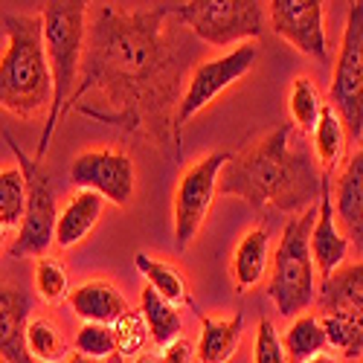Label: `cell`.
Instances as JSON below:
<instances>
[{
  "label": "cell",
  "mask_w": 363,
  "mask_h": 363,
  "mask_svg": "<svg viewBox=\"0 0 363 363\" xmlns=\"http://www.w3.org/2000/svg\"><path fill=\"white\" fill-rule=\"evenodd\" d=\"M172 4L125 9L119 4L96 6L87 29V47L79 87L70 99L76 111L84 94H102L105 111L94 119L116 125L128 134H145L157 140L160 148L177 145V108L184 99V70L186 62L177 55L184 47L169 33Z\"/></svg>",
  "instance_id": "6da1fadb"
},
{
  "label": "cell",
  "mask_w": 363,
  "mask_h": 363,
  "mask_svg": "<svg viewBox=\"0 0 363 363\" xmlns=\"http://www.w3.org/2000/svg\"><path fill=\"white\" fill-rule=\"evenodd\" d=\"M323 172L294 123H282L256 145L230 157L218 177V192L253 209L299 216L320 203Z\"/></svg>",
  "instance_id": "7a4b0ae2"
},
{
  "label": "cell",
  "mask_w": 363,
  "mask_h": 363,
  "mask_svg": "<svg viewBox=\"0 0 363 363\" xmlns=\"http://www.w3.org/2000/svg\"><path fill=\"white\" fill-rule=\"evenodd\" d=\"M6 50L0 55V108L33 119L52 105V76L44 50L41 15H6L4 18Z\"/></svg>",
  "instance_id": "3957f363"
},
{
  "label": "cell",
  "mask_w": 363,
  "mask_h": 363,
  "mask_svg": "<svg viewBox=\"0 0 363 363\" xmlns=\"http://www.w3.org/2000/svg\"><path fill=\"white\" fill-rule=\"evenodd\" d=\"M41 21H44L47 65L52 76V105L38 140V155H35L38 163L47 157L52 134L58 123L67 116L70 99L79 87L84 47H87V6L76 4V0H70V4H47L41 12Z\"/></svg>",
  "instance_id": "277c9868"
},
{
  "label": "cell",
  "mask_w": 363,
  "mask_h": 363,
  "mask_svg": "<svg viewBox=\"0 0 363 363\" xmlns=\"http://www.w3.org/2000/svg\"><path fill=\"white\" fill-rule=\"evenodd\" d=\"M317 224V206L294 216L279 238L274 270L267 282V299L277 306L279 317L296 320L311 308L317 296V264L311 256V230Z\"/></svg>",
  "instance_id": "5b68a950"
},
{
  "label": "cell",
  "mask_w": 363,
  "mask_h": 363,
  "mask_svg": "<svg viewBox=\"0 0 363 363\" xmlns=\"http://www.w3.org/2000/svg\"><path fill=\"white\" fill-rule=\"evenodd\" d=\"M172 18L213 47L245 44L264 33V4L259 0H189L172 6Z\"/></svg>",
  "instance_id": "8992f818"
},
{
  "label": "cell",
  "mask_w": 363,
  "mask_h": 363,
  "mask_svg": "<svg viewBox=\"0 0 363 363\" xmlns=\"http://www.w3.org/2000/svg\"><path fill=\"white\" fill-rule=\"evenodd\" d=\"M4 137L12 145L18 169L23 172V180H26V209H23V221L18 227V238L9 247V256L12 259H26V256L44 259V253L55 245V224H58V209H55L50 177L44 174L41 163L35 157H29L12 140V134H4Z\"/></svg>",
  "instance_id": "52a82bcc"
},
{
  "label": "cell",
  "mask_w": 363,
  "mask_h": 363,
  "mask_svg": "<svg viewBox=\"0 0 363 363\" xmlns=\"http://www.w3.org/2000/svg\"><path fill=\"white\" fill-rule=\"evenodd\" d=\"M328 105L346 125L349 143H363V4H349L340 55L331 76Z\"/></svg>",
  "instance_id": "ba28073f"
},
{
  "label": "cell",
  "mask_w": 363,
  "mask_h": 363,
  "mask_svg": "<svg viewBox=\"0 0 363 363\" xmlns=\"http://www.w3.org/2000/svg\"><path fill=\"white\" fill-rule=\"evenodd\" d=\"M230 151H213L203 160L192 163L180 184L174 189V247L177 253H184L195 235L201 233L209 206H213L216 195H218V177L224 172V166L230 163Z\"/></svg>",
  "instance_id": "9c48e42d"
},
{
  "label": "cell",
  "mask_w": 363,
  "mask_h": 363,
  "mask_svg": "<svg viewBox=\"0 0 363 363\" xmlns=\"http://www.w3.org/2000/svg\"><path fill=\"white\" fill-rule=\"evenodd\" d=\"M259 62V47L253 41H245L233 47L230 52L213 58V62H203L192 70L189 82H186V90H184V99H180V108H177V131L184 128L195 113H201L206 105H213L224 90H230L235 82H241L253 65Z\"/></svg>",
  "instance_id": "30bf717a"
},
{
  "label": "cell",
  "mask_w": 363,
  "mask_h": 363,
  "mask_svg": "<svg viewBox=\"0 0 363 363\" xmlns=\"http://www.w3.org/2000/svg\"><path fill=\"white\" fill-rule=\"evenodd\" d=\"M70 180L79 192H96L102 201L128 206L137 186L134 160L113 148H90L73 160Z\"/></svg>",
  "instance_id": "8fae6325"
},
{
  "label": "cell",
  "mask_w": 363,
  "mask_h": 363,
  "mask_svg": "<svg viewBox=\"0 0 363 363\" xmlns=\"http://www.w3.org/2000/svg\"><path fill=\"white\" fill-rule=\"evenodd\" d=\"M270 29L317 62H328L325 21L320 0H270Z\"/></svg>",
  "instance_id": "7c38bea8"
},
{
  "label": "cell",
  "mask_w": 363,
  "mask_h": 363,
  "mask_svg": "<svg viewBox=\"0 0 363 363\" xmlns=\"http://www.w3.org/2000/svg\"><path fill=\"white\" fill-rule=\"evenodd\" d=\"M335 189H331V172H323V189H320V203H317V224L311 230V256L320 270V277L328 279L337 274L349 256V238L346 233L337 230L335 224Z\"/></svg>",
  "instance_id": "4fadbf2b"
},
{
  "label": "cell",
  "mask_w": 363,
  "mask_h": 363,
  "mask_svg": "<svg viewBox=\"0 0 363 363\" xmlns=\"http://www.w3.org/2000/svg\"><path fill=\"white\" fill-rule=\"evenodd\" d=\"M29 311L26 291L0 282V363H35L26 349Z\"/></svg>",
  "instance_id": "5bb4252c"
},
{
  "label": "cell",
  "mask_w": 363,
  "mask_h": 363,
  "mask_svg": "<svg viewBox=\"0 0 363 363\" xmlns=\"http://www.w3.org/2000/svg\"><path fill=\"white\" fill-rule=\"evenodd\" d=\"M317 299H320L323 314L349 317L363 335V262L343 264L337 274L323 279Z\"/></svg>",
  "instance_id": "9a60e30c"
},
{
  "label": "cell",
  "mask_w": 363,
  "mask_h": 363,
  "mask_svg": "<svg viewBox=\"0 0 363 363\" xmlns=\"http://www.w3.org/2000/svg\"><path fill=\"white\" fill-rule=\"evenodd\" d=\"M335 213L346 227L349 245L363 256V145L346 163L335 186Z\"/></svg>",
  "instance_id": "2e32d148"
},
{
  "label": "cell",
  "mask_w": 363,
  "mask_h": 363,
  "mask_svg": "<svg viewBox=\"0 0 363 363\" xmlns=\"http://www.w3.org/2000/svg\"><path fill=\"white\" fill-rule=\"evenodd\" d=\"M70 308L82 323H96V325H113L119 317H125L131 308L125 296L119 294L113 282L105 279H90L70 291Z\"/></svg>",
  "instance_id": "e0dca14e"
},
{
  "label": "cell",
  "mask_w": 363,
  "mask_h": 363,
  "mask_svg": "<svg viewBox=\"0 0 363 363\" xmlns=\"http://www.w3.org/2000/svg\"><path fill=\"white\" fill-rule=\"evenodd\" d=\"M102 209H105V201L96 192H76L67 201V206L62 209V216H58L55 245L67 250V247H76L79 241H84L90 235V230L96 227Z\"/></svg>",
  "instance_id": "ac0fdd59"
},
{
  "label": "cell",
  "mask_w": 363,
  "mask_h": 363,
  "mask_svg": "<svg viewBox=\"0 0 363 363\" xmlns=\"http://www.w3.org/2000/svg\"><path fill=\"white\" fill-rule=\"evenodd\" d=\"M267 250H270L267 230L256 227V230L241 235V241L235 245V253H233L235 294H247L264 279V274H267Z\"/></svg>",
  "instance_id": "d6986e66"
},
{
  "label": "cell",
  "mask_w": 363,
  "mask_h": 363,
  "mask_svg": "<svg viewBox=\"0 0 363 363\" xmlns=\"http://www.w3.org/2000/svg\"><path fill=\"white\" fill-rule=\"evenodd\" d=\"M245 331V314H233L227 320L201 314V343H198V363H227Z\"/></svg>",
  "instance_id": "ffe728a7"
},
{
  "label": "cell",
  "mask_w": 363,
  "mask_h": 363,
  "mask_svg": "<svg viewBox=\"0 0 363 363\" xmlns=\"http://www.w3.org/2000/svg\"><path fill=\"white\" fill-rule=\"evenodd\" d=\"M134 264L137 270L148 279V288H155L166 302H172V306H189L195 308V302L189 296V285H186V277L180 274L177 267H172L169 262H160V259H151L145 253H137L134 256ZM198 311V308H195Z\"/></svg>",
  "instance_id": "44dd1931"
},
{
  "label": "cell",
  "mask_w": 363,
  "mask_h": 363,
  "mask_svg": "<svg viewBox=\"0 0 363 363\" xmlns=\"http://www.w3.org/2000/svg\"><path fill=\"white\" fill-rule=\"evenodd\" d=\"M140 314H143V320L148 325L151 340H155L160 349L174 343L180 337V331H184V320H180L177 308L148 285H145V291L140 296Z\"/></svg>",
  "instance_id": "7402d4cb"
},
{
  "label": "cell",
  "mask_w": 363,
  "mask_h": 363,
  "mask_svg": "<svg viewBox=\"0 0 363 363\" xmlns=\"http://www.w3.org/2000/svg\"><path fill=\"white\" fill-rule=\"evenodd\" d=\"M282 343H285V352H288V360H291V363H308L311 357L323 354V349L328 346L323 320L314 317V314L296 317V320L288 325Z\"/></svg>",
  "instance_id": "603a6c76"
},
{
  "label": "cell",
  "mask_w": 363,
  "mask_h": 363,
  "mask_svg": "<svg viewBox=\"0 0 363 363\" xmlns=\"http://www.w3.org/2000/svg\"><path fill=\"white\" fill-rule=\"evenodd\" d=\"M346 143H349V134H346V125L340 123V116L335 113V108L325 105L323 113H320V123L314 128V155L323 166V172H331L346 151Z\"/></svg>",
  "instance_id": "cb8c5ba5"
},
{
  "label": "cell",
  "mask_w": 363,
  "mask_h": 363,
  "mask_svg": "<svg viewBox=\"0 0 363 363\" xmlns=\"http://www.w3.org/2000/svg\"><path fill=\"white\" fill-rule=\"evenodd\" d=\"M26 349L33 354V360L41 363H62L67 360V340L58 331V325L47 317H35L26 325Z\"/></svg>",
  "instance_id": "d4e9b609"
},
{
  "label": "cell",
  "mask_w": 363,
  "mask_h": 363,
  "mask_svg": "<svg viewBox=\"0 0 363 363\" xmlns=\"http://www.w3.org/2000/svg\"><path fill=\"white\" fill-rule=\"evenodd\" d=\"M323 96L317 84L308 79V76H296L294 84H291V94H288V111H291V119L299 131H311L317 128L320 123V113H323Z\"/></svg>",
  "instance_id": "484cf974"
},
{
  "label": "cell",
  "mask_w": 363,
  "mask_h": 363,
  "mask_svg": "<svg viewBox=\"0 0 363 363\" xmlns=\"http://www.w3.org/2000/svg\"><path fill=\"white\" fill-rule=\"evenodd\" d=\"M26 209V180L23 172L0 166V227H21Z\"/></svg>",
  "instance_id": "4316f807"
},
{
  "label": "cell",
  "mask_w": 363,
  "mask_h": 363,
  "mask_svg": "<svg viewBox=\"0 0 363 363\" xmlns=\"http://www.w3.org/2000/svg\"><path fill=\"white\" fill-rule=\"evenodd\" d=\"M113 340H116V354L119 357L143 354V349L151 340V335H148V325H145L140 308H131L125 317H119L113 323Z\"/></svg>",
  "instance_id": "83f0119b"
},
{
  "label": "cell",
  "mask_w": 363,
  "mask_h": 363,
  "mask_svg": "<svg viewBox=\"0 0 363 363\" xmlns=\"http://www.w3.org/2000/svg\"><path fill=\"white\" fill-rule=\"evenodd\" d=\"M76 354L94 357V360H111L116 354V340H113V325H96V323H82L76 331Z\"/></svg>",
  "instance_id": "f1b7e54d"
},
{
  "label": "cell",
  "mask_w": 363,
  "mask_h": 363,
  "mask_svg": "<svg viewBox=\"0 0 363 363\" xmlns=\"http://www.w3.org/2000/svg\"><path fill=\"white\" fill-rule=\"evenodd\" d=\"M35 285L44 302H62L70 296V279H67V270L62 262L55 259H41L35 267Z\"/></svg>",
  "instance_id": "f546056e"
},
{
  "label": "cell",
  "mask_w": 363,
  "mask_h": 363,
  "mask_svg": "<svg viewBox=\"0 0 363 363\" xmlns=\"http://www.w3.org/2000/svg\"><path fill=\"white\" fill-rule=\"evenodd\" d=\"M253 363H291L285 343L279 337L277 325L270 323L267 317L259 323L256 328V343H253Z\"/></svg>",
  "instance_id": "4dcf8cb0"
},
{
  "label": "cell",
  "mask_w": 363,
  "mask_h": 363,
  "mask_svg": "<svg viewBox=\"0 0 363 363\" xmlns=\"http://www.w3.org/2000/svg\"><path fill=\"white\" fill-rule=\"evenodd\" d=\"M160 352H163V360L166 363H198V349L186 337H177L174 343H169Z\"/></svg>",
  "instance_id": "1f68e13d"
},
{
  "label": "cell",
  "mask_w": 363,
  "mask_h": 363,
  "mask_svg": "<svg viewBox=\"0 0 363 363\" xmlns=\"http://www.w3.org/2000/svg\"><path fill=\"white\" fill-rule=\"evenodd\" d=\"M131 363H166V360H163V352H143Z\"/></svg>",
  "instance_id": "d6a6232c"
},
{
  "label": "cell",
  "mask_w": 363,
  "mask_h": 363,
  "mask_svg": "<svg viewBox=\"0 0 363 363\" xmlns=\"http://www.w3.org/2000/svg\"><path fill=\"white\" fill-rule=\"evenodd\" d=\"M65 363H105V360H94V357H84V354H70Z\"/></svg>",
  "instance_id": "836d02e7"
},
{
  "label": "cell",
  "mask_w": 363,
  "mask_h": 363,
  "mask_svg": "<svg viewBox=\"0 0 363 363\" xmlns=\"http://www.w3.org/2000/svg\"><path fill=\"white\" fill-rule=\"evenodd\" d=\"M308 363H340L337 357H331V354H317V357H311Z\"/></svg>",
  "instance_id": "e575fe53"
},
{
  "label": "cell",
  "mask_w": 363,
  "mask_h": 363,
  "mask_svg": "<svg viewBox=\"0 0 363 363\" xmlns=\"http://www.w3.org/2000/svg\"><path fill=\"white\" fill-rule=\"evenodd\" d=\"M108 363H125V357H119V354H113V357H111Z\"/></svg>",
  "instance_id": "d590c367"
},
{
  "label": "cell",
  "mask_w": 363,
  "mask_h": 363,
  "mask_svg": "<svg viewBox=\"0 0 363 363\" xmlns=\"http://www.w3.org/2000/svg\"><path fill=\"white\" fill-rule=\"evenodd\" d=\"M4 230H6V227H0V250H4Z\"/></svg>",
  "instance_id": "8d00e7d4"
}]
</instances>
